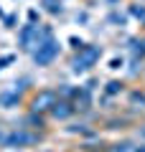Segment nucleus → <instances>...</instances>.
<instances>
[{"mask_svg":"<svg viewBox=\"0 0 145 152\" xmlns=\"http://www.w3.org/2000/svg\"><path fill=\"white\" fill-rule=\"evenodd\" d=\"M99 56H102V48H99V46H81V48H79V56H76L74 64H71L74 74H81V71H87L97 58H99Z\"/></svg>","mask_w":145,"mask_h":152,"instance_id":"nucleus-1","label":"nucleus"},{"mask_svg":"<svg viewBox=\"0 0 145 152\" xmlns=\"http://www.w3.org/2000/svg\"><path fill=\"white\" fill-rule=\"evenodd\" d=\"M59 53V43H56L54 38H46L43 43H38V51L33 53V61H36L38 66H46L54 61V56Z\"/></svg>","mask_w":145,"mask_h":152,"instance_id":"nucleus-2","label":"nucleus"},{"mask_svg":"<svg viewBox=\"0 0 145 152\" xmlns=\"http://www.w3.org/2000/svg\"><path fill=\"white\" fill-rule=\"evenodd\" d=\"M36 140H38V137L26 134V132H13V134L5 140V145H8V147H16V145L21 147V145H31V142H36Z\"/></svg>","mask_w":145,"mask_h":152,"instance_id":"nucleus-3","label":"nucleus"},{"mask_svg":"<svg viewBox=\"0 0 145 152\" xmlns=\"http://www.w3.org/2000/svg\"><path fill=\"white\" fill-rule=\"evenodd\" d=\"M54 104H56V94L54 91H41L36 96V102H33V109L38 112V109H48V107H54Z\"/></svg>","mask_w":145,"mask_h":152,"instance_id":"nucleus-4","label":"nucleus"},{"mask_svg":"<svg viewBox=\"0 0 145 152\" xmlns=\"http://www.w3.org/2000/svg\"><path fill=\"white\" fill-rule=\"evenodd\" d=\"M18 99H21L18 89H16V91H8V94H0V107H16Z\"/></svg>","mask_w":145,"mask_h":152,"instance_id":"nucleus-5","label":"nucleus"},{"mask_svg":"<svg viewBox=\"0 0 145 152\" xmlns=\"http://www.w3.org/2000/svg\"><path fill=\"white\" fill-rule=\"evenodd\" d=\"M71 112H74V109H71V107H69L66 102H56V104H54V114L59 117V119H64V117H69Z\"/></svg>","mask_w":145,"mask_h":152,"instance_id":"nucleus-6","label":"nucleus"},{"mask_svg":"<svg viewBox=\"0 0 145 152\" xmlns=\"http://www.w3.org/2000/svg\"><path fill=\"white\" fill-rule=\"evenodd\" d=\"M48 13H61V0H43Z\"/></svg>","mask_w":145,"mask_h":152,"instance_id":"nucleus-7","label":"nucleus"},{"mask_svg":"<svg viewBox=\"0 0 145 152\" xmlns=\"http://www.w3.org/2000/svg\"><path fill=\"white\" fill-rule=\"evenodd\" d=\"M130 13H132L135 18H145V8L143 5H132V10H130Z\"/></svg>","mask_w":145,"mask_h":152,"instance_id":"nucleus-8","label":"nucleus"},{"mask_svg":"<svg viewBox=\"0 0 145 152\" xmlns=\"http://www.w3.org/2000/svg\"><path fill=\"white\" fill-rule=\"evenodd\" d=\"M120 89H122V84H117V81H112V84H107V94H117Z\"/></svg>","mask_w":145,"mask_h":152,"instance_id":"nucleus-9","label":"nucleus"},{"mask_svg":"<svg viewBox=\"0 0 145 152\" xmlns=\"http://www.w3.org/2000/svg\"><path fill=\"white\" fill-rule=\"evenodd\" d=\"M13 61V56H5V58H0V69H3V66H8Z\"/></svg>","mask_w":145,"mask_h":152,"instance_id":"nucleus-10","label":"nucleus"},{"mask_svg":"<svg viewBox=\"0 0 145 152\" xmlns=\"http://www.w3.org/2000/svg\"><path fill=\"white\" fill-rule=\"evenodd\" d=\"M71 46H74V48H81V46H84V43H81L79 38H71Z\"/></svg>","mask_w":145,"mask_h":152,"instance_id":"nucleus-11","label":"nucleus"}]
</instances>
